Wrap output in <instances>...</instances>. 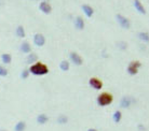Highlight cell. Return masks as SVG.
Listing matches in <instances>:
<instances>
[{
    "label": "cell",
    "mask_w": 149,
    "mask_h": 131,
    "mask_svg": "<svg viewBox=\"0 0 149 131\" xmlns=\"http://www.w3.org/2000/svg\"><path fill=\"white\" fill-rule=\"evenodd\" d=\"M28 70H29V73H32L34 75H45L49 73V68L44 63L38 62V61L36 63L30 66V68Z\"/></svg>",
    "instance_id": "1"
},
{
    "label": "cell",
    "mask_w": 149,
    "mask_h": 131,
    "mask_svg": "<svg viewBox=\"0 0 149 131\" xmlns=\"http://www.w3.org/2000/svg\"><path fill=\"white\" fill-rule=\"evenodd\" d=\"M113 101V97L109 92H103L97 97V104L99 106H107Z\"/></svg>",
    "instance_id": "2"
},
{
    "label": "cell",
    "mask_w": 149,
    "mask_h": 131,
    "mask_svg": "<svg viewBox=\"0 0 149 131\" xmlns=\"http://www.w3.org/2000/svg\"><path fill=\"white\" fill-rule=\"evenodd\" d=\"M140 66H142V63H140V61H137V60L132 61L131 63L129 65V67H127V73L131 75L137 74V72H138V69L140 68Z\"/></svg>",
    "instance_id": "3"
},
{
    "label": "cell",
    "mask_w": 149,
    "mask_h": 131,
    "mask_svg": "<svg viewBox=\"0 0 149 131\" xmlns=\"http://www.w3.org/2000/svg\"><path fill=\"white\" fill-rule=\"evenodd\" d=\"M116 18H117L118 23L120 24V26L121 27L125 28V29L130 28V26H131V23H130V21H129L127 17H124L123 15H120V14H117V15H116Z\"/></svg>",
    "instance_id": "4"
},
{
    "label": "cell",
    "mask_w": 149,
    "mask_h": 131,
    "mask_svg": "<svg viewBox=\"0 0 149 131\" xmlns=\"http://www.w3.org/2000/svg\"><path fill=\"white\" fill-rule=\"evenodd\" d=\"M69 58L72 61V63H75L76 66H81L83 63V59L81 58V56L75 52H71L69 54Z\"/></svg>",
    "instance_id": "5"
},
{
    "label": "cell",
    "mask_w": 149,
    "mask_h": 131,
    "mask_svg": "<svg viewBox=\"0 0 149 131\" xmlns=\"http://www.w3.org/2000/svg\"><path fill=\"white\" fill-rule=\"evenodd\" d=\"M89 84H90L91 87L97 89V90L102 89V87H103V82L97 78H91L90 81H89Z\"/></svg>",
    "instance_id": "6"
},
{
    "label": "cell",
    "mask_w": 149,
    "mask_h": 131,
    "mask_svg": "<svg viewBox=\"0 0 149 131\" xmlns=\"http://www.w3.org/2000/svg\"><path fill=\"white\" fill-rule=\"evenodd\" d=\"M134 99L131 98V97L129 96H124L123 98L121 99L120 101V106H121L122 109H127V108H130L132 104V102H134Z\"/></svg>",
    "instance_id": "7"
},
{
    "label": "cell",
    "mask_w": 149,
    "mask_h": 131,
    "mask_svg": "<svg viewBox=\"0 0 149 131\" xmlns=\"http://www.w3.org/2000/svg\"><path fill=\"white\" fill-rule=\"evenodd\" d=\"M34 43L36 44L37 46H43L45 44V38L43 35H41V33H36V35H34Z\"/></svg>",
    "instance_id": "8"
},
{
    "label": "cell",
    "mask_w": 149,
    "mask_h": 131,
    "mask_svg": "<svg viewBox=\"0 0 149 131\" xmlns=\"http://www.w3.org/2000/svg\"><path fill=\"white\" fill-rule=\"evenodd\" d=\"M39 10H40L42 13L50 14L51 13V11H52V7H51V5H50L49 2L42 1L40 5H39Z\"/></svg>",
    "instance_id": "9"
},
{
    "label": "cell",
    "mask_w": 149,
    "mask_h": 131,
    "mask_svg": "<svg viewBox=\"0 0 149 131\" xmlns=\"http://www.w3.org/2000/svg\"><path fill=\"white\" fill-rule=\"evenodd\" d=\"M20 51L22 53H24V54H29V53L32 52V45L27 41H24L21 44V46H20Z\"/></svg>",
    "instance_id": "10"
},
{
    "label": "cell",
    "mask_w": 149,
    "mask_h": 131,
    "mask_svg": "<svg viewBox=\"0 0 149 131\" xmlns=\"http://www.w3.org/2000/svg\"><path fill=\"white\" fill-rule=\"evenodd\" d=\"M36 122L37 124H39V125H44L47 122H49V117H48V115L47 114H39L36 118Z\"/></svg>",
    "instance_id": "11"
},
{
    "label": "cell",
    "mask_w": 149,
    "mask_h": 131,
    "mask_svg": "<svg viewBox=\"0 0 149 131\" xmlns=\"http://www.w3.org/2000/svg\"><path fill=\"white\" fill-rule=\"evenodd\" d=\"M37 60H38V55L35 54V53H29L27 55V58H26V62L29 63V65H34L36 63Z\"/></svg>",
    "instance_id": "12"
},
{
    "label": "cell",
    "mask_w": 149,
    "mask_h": 131,
    "mask_svg": "<svg viewBox=\"0 0 149 131\" xmlns=\"http://www.w3.org/2000/svg\"><path fill=\"white\" fill-rule=\"evenodd\" d=\"M75 26L79 30H82L84 28V21H83V18L81 16H77L76 17V19H75Z\"/></svg>",
    "instance_id": "13"
},
{
    "label": "cell",
    "mask_w": 149,
    "mask_h": 131,
    "mask_svg": "<svg viewBox=\"0 0 149 131\" xmlns=\"http://www.w3.org/2000/svg\"><path fill=\"white\" fill-rule=\"evenodd\" d=\"M134 7H135V9L137 10V12H140V14H146L144 5H142V2H140V0H134Z\"/></svg>",
    "instance_id": "14"
},
{
    "label": "cell",
    "mask_w": 149,
    "mask_h": 131,
    "mask_svg": "<svg viewBox=\"0 0 149 131\" xmlns=\"http://www.w3.org/2000/svg\"><path fill=\"white\" fill-rule=\"evenodd\" d=\"M82 10H83V12L86 13V15L88 16V17H91L92 15H93V9L91 8L90 5H82Z\"/></svg>",
    "instance_id": "15"
},
{
    "label": "cell",
    "mask_w": 149,
    "mask_h": 131,
    "mask_svg": "<svg viewBox=\"0 0 149 131\" xmlns=\"http://www.w3.org/2000/svg\"><path fill=\"white\" fill-rule=\"evenodd\" d=\"M1 60H2V62L5 65H9V63H11V61H12V56L10 54L5 53V54L1 55Z\"/></svg>",
    "instance_id": "16"
},
{
    "label": "cell",
    "mask_w": 149,
    "mask_h": 131,
    "mask_svg": "<svg viewBox=\"0 0 149 131\" xmlns=\"http://www.w3.org/2000/svg\"><path fill=\"white\" fill-rule=\"evenodd\" d=\"M25 129H26V122L23 120L18 122L14 127V131H25Z\"/></svg>",
    "instance_id": "17"
},
{
    "label": "cell",
    "mask_w": 149,
    "mask_h": 131,
    "mask_svg": "<svg viewBox=\"0 0 149 131\" xmlns=\"http://www.w3.org/2000/svg\"><path fill=\"white\" fill-rule=\"evenodd\" d=\"M56 122H57V124H59V125H65V124H67L68 122V117L66 115L62 114V115H59V117H57Z\"/></svg>",
    "instance_id": "18"
},
{
    "label": "cell",
    "mask_w": 149,
    "mask_h": 131,
    "mask_svg": "<svg viewBox=\"0 0 149 131\" xmlns=\"http://www.w3.org/2000/svg\"><path fill=\"white\" fill-rule=\"evenodd\" d=\"M121 118H122V113L120 112V111H116V112L113 113V122H116V124H118V122H120V120H121Z\"/></svg>",
    "instance_id": "19"
},
{
    "label": "cell",
    "mask_w": 149,
    "mask_h": 131,
    "mask_svg": "<svg viewBox=\"0 0 149 131\" xmlns=\"http://www.w3.org/2000/svg\"><path fill=\"white\" fill-rule=\"evenodd\" d=\"M16 35H18V38H25V29H24V27L23 26H18L16 28Z\"/></svg>",
    "instance_id": "20"
},
{
    "label": "cell",
    "mask_w": 149,
    "mask_h": 131,
    "mask_svg": "<svg viewBox=\"0 0 149 131\" xmlns=\"http://www.w3.org/2000/svg\"><path fill=\"white\" fill-rule=\"evenodd\" d=\"M69 62L67 60H63L61 63H59V69L62 71H68L69 70Z\"/></svg>",
    "instance_id": "21"
},
{
    "label": "cell",
    "mask_w": 149,
    "mask_h": 131,
    "mask_svg": "<svg viewBox=\"0 0 149 131\" xmlns=\"http://www.w3.org/2000/svg\"><path fill=\"white\" fill-rule=\"evenodd\" d=\"M138 38L144 42H149V33L148 32H140Z\"/></svg>",
    "instance_id": "22"
},
{
    "label": "cell",
    "mask_w": 149,
    "mask_h": 131,
    "mask_svg": "<svg viewBox=\"0 0 149 131\" xmlns=\"http://www.w3.org/2000/svg\"><path fill=\"white\" fill-rule=\"evenodd\" d=\"M117 46L119 49H121V51H125L127 47V42H124V41H120V42H118L117 43Z\"/></svg>",
    "instance_id": "23"
},
{
    "label": "cell",
    "mask_w": 149,
    "mask_h": 131,
    "mask_svg": "<svg viewBox=\"0 0 149 131\" xmlns=\"http://www.w3.org/2000/svg\"><path fill=\"white\" fill-rule=\"evenodd\" d=\"M8 75V69L3 67V66H0V76L1 78H5Z\"/></svg>",
    "instance_id": "24"
},
{
    "label": "cell",
    "mask_w": 149,
    "mask_h": 131,
    "mask_svg": "<svg viewBox=\"0 0 149 131\" xmlns=\"http://www.w3.org/2000/svg\"><path fill=\"white\" fill-rule=\"evenodd\" d=\"M28 76H29V70L24 69V70L22 71V73H21V78H22L23 80H26Z\"/></svg>",
    "instance_id": "25"
},
{
    "label": "cell",
    "mask_w": 149,
    "mask_h": 131,
    "mask_svg": "<svg viewBox=\"0 0 149 131\" xmlns=\"http://www.w3.org/2000/svg\"><path fill=\"white\" fill-rule=\"evenodd\" d=\"M137 129H138L140 131H146L147 130L146 126H144L143 124H138V125H137Z\"/></svg>",
    "instance_id": "26"
},
{
    "label": "cell",
    "mask_w": 149,
    "mask_h": 131,
    "mask_svg": "<svg viewBox=\"0 0 149 131\" xmlns=\"http://www.w3.org/2000/svg\"><path fill=\"white\" fill-rule=\"evenodd\" d=\"M88 131H97V130L94 129V128H90V129H88Z\"/></svg>",
    "instance_id": "27"
},
{
    "label": "cell",
    "mask_w": 149,
    "mask_h": 131,
    "mask_svg": "<svg viewBox=\"0 0 149 131\" xmlns=\"http://www.w3.org/2000/svg\"><path fill=\"white\" fill-rule=\"evenodd\" d=\"M0 131H7V130H5V129H1Z\"/></svg>",
    "instance_id": "28"
}]
</instances>
